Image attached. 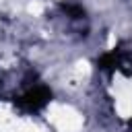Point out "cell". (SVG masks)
<instances>
[{
    "label": "cell",
    "mask_w": 132,
    "mask_h": 132,
    "mask_svg": "<svg viewBox=\"0 0 132 132\" xmlns=\"http://www.w3.org/2000/svg\"><path fill=\"white\" fill-rule=\"evenodd\" d=\"M47 120L58 132H78L82 128V116L66 103H52L47 107Z\"/></svg>",
    "instance_id": "obj_1"
},
{
    "label": "cell",
    "mask_w": 132,
    "mask_h": 132,
    "mask_svg": "<svg viewBox=\"0 0 132 132\" xmlns=\"http://www.w3.org/2000/svg\"><path fill=\"white\" fill-rule=\"evenodd\" d=\"M116 93V111L122 118H132V80L118 78L113 85Z\"/></svg>",
    "instance_id": "obj_2"
},
{
    "label": "cell",
    "mask_w": 132,
    "mask_h": 132,
    "mask_svg": "<svg viewBox=\"0 0 132 132\" xmlns=\"http://www.w3.org/2000/svg\"><path fill=\"white\" fill-rule=\"evenodd\" d=\"M2 132H41L33 122H27V120H21V122H14V124H8Z\"/></svg>",
    "instance_id": "obj_3"
},
{
    "label": "cell",
    "mask_w": 132,
    "mask_h": 132,
    "mask_svg": "<svg viewBox=\"0 0 132 132\" xmlns=\"http://www.w3.org/2000/svg\"><path fill=\"white\" fill-rule=\"evenodd\" d=\"M12 122V109L6 103H0V132Z\"/></svg>",
    "instance_id": "obj_4"
},
{
    "label": "cell",
    "mask_w": 132,
    "mask_h": 132,
    "mask_svg": "<svg viewBox=\"0 0 132 132\" xmlns=\"http://www.w3.org/2000/svg\"><path fill=\"white\" fill-rule=\"evenodd\" d=\"M27 10H29L33 16H37V14H41V12H43V4H41L39 0H33V2L27 6Z\"/></svg>",
    "instance_id": "obj_5"
},
{
    "label": "cell",
    "mask_w": 132,
    "mask_h": 132,
    "mask_svg": "<svg viewBox=\"0 0 132 132\" xmlns=\"http://www.w3.org/2000/svg\"><path fill=\"white\" fill-rule=\"evenodd\" d=\"M89 70H91V68H89V62L82 60V62L76 64V72H78V74H89Z\"/></svg>",
    "instance_id": "obj_6"
}]
</instances>
